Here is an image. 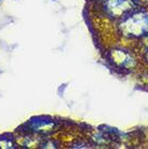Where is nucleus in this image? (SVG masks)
Wrapping results in <instances>:
<instances>
[{"label": "nucleus", "instance_id": "f257e3e1", "mask_svg": "<svg viewBox=\"0 0 148 149\" xmlns=\"http://www.w3.org/2000/svg\"><path fill=\"white\" fill-rule=\"evenodd\" d=\"M126 28L132 35H141L148 31V16H141L130 19L126 24Z\"/></svg>", "mask_w": 148, "mask_h": 149}]
</instances>
